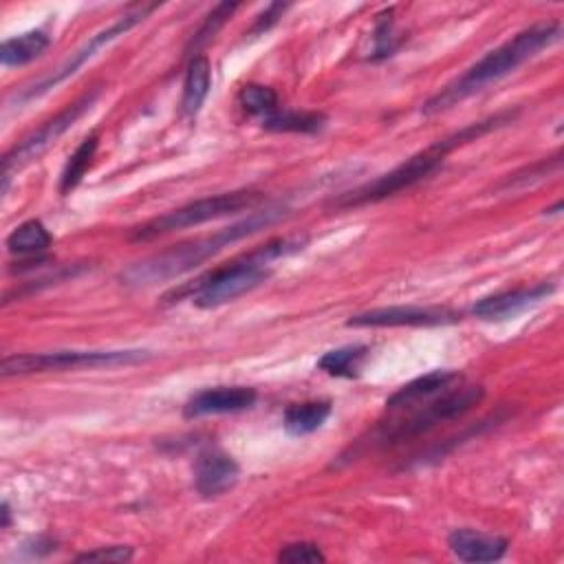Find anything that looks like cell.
Segmentation results:
<instances>
[{
	"label": "cell",
	"instance_id": "44dd1931",
	"mask_svg": "<svg viewBox=\"0 0 564 564\" xmlns=\"http://www.w3.org/2000/svg\"><path fill=\"white\" fill-rule=\"evenodd\" d=\"M52 234L43 221H25L8 236V250L19 256H38L52 245Z\"/></svg>",
	"mask_w": 564,
	"mask_h": 564
},
{
	"label": "cell",
	"instance_id": "3957f363",
	"mask_svg": "<svg viewBox=\"0 0 564 564\" xmlns=\"http://www.w3.org/2000/svg\"><path fill=\"white\" fill-rule=\"evenodd\" d=\"M305 245H307L305 236L274 239V241L252 250L250 254H245L219 269H212L210 274L181 287L179 291H173L168 298L177 300V298L188 296L199 309H217L221 305H228V302L254 291L263 283H267L272 278L269 265L274 261H278L280 256H289V254L305 250Z\"/></svg>",
	"mask_w": 564,
	"mask_h": 564
},
{
	"label": "cell",
	"instance_id": "ac0fdd59",
	"mask_svg": "<svg viewBox=\"0 0 564 564\" xmlns=\"http://www.w3.org/2000/svg\"><path fill=\"white\" fill-rule=\"evenodd\" d=\"M49 45H52V38L41 30L10 38L0 45V65L3 67L30 65L36 58H41L49 49Z\"/></svg>",
	"mask_w": 564,
	"mask_h": 564
},
{
	"label": "cell",
	"instance_id": "5b68a950",
	"mask_svg": "<svg viewBox=\"0 0 564 564\" xmlns=\"http://www.w3.org/2000/svg\"><path fill=\"white\" fill-rule=\"evenodd\" d=\"M485 397L483 386H454L434 399L419 403L414 408H408V417H399L390 423H381L375 434L377 443L381 445H397L406 443L410 439H417L430 430H434L439 423L452 421L469 412L474 406L480 403Z\"/></svg>",
	"mask_w": 564,
	"mask_h": 564
},
{
	"label": "cell",
	"instance_id": "cb8c5ba5",
	"mask_svg": "<svg viewBox=\"0 0 564 564\" xmlns=\"http://www.w3.org/2000/svg\"><path fill=\"white\" fill-rule=\"evenodd\" d=\"M239 104L254 118L267 120L269 115H274L280 107H278V93L272 87L265 85H245L239 91Z\"/></svg>",
	"mask_w": 564,
	"mask_h": 564
},
{
	"label": "cell",
	"instance_id": "8fae6325",
	"mask_svg": "<svg viewBox=\"0 0 564 564\" xmlns=\"http://www.w3.org/2000/svg\"><path fill=\"white\" fill-rule=\"evenodd\" d=\"M555 291L553 283H538V285H529V287H516V289H507L494 296H487L483 300H478L472 309V313L478 320L485 322H500V320H509L518 313H522L524 309L546 300L551 294Z\"/></svg>",
	"mask_w": 564,
	"mask_h": 564
},
{
	"label": "cell",
	"instance_id": "4316f807",
	"mask_svg": "<svg viewBox=\"0 0 564 564\" xmlns=\"http://www.w3.org/2000/svg\"><path fill=\"white\" fill-rule=\"evenodd\" d=\"M324 560L327 555L316 542H291L278 551V562L287 564H318Z\"/></svg>",
	"mask_w": 564,
	"mask_h": 564
},
{
	"label": "cell",
	"instance_id": "9c48e42d",
	"mask_svg": "<svg viewBox=\"0 0 564 564\" xmlns=\"http://www.w3.org/2000/svg\"><path fill=\"white\" fill-rule=\"evenodd\" d=\"M159 5L157 3H151V5H135L131 8L126 14H122L115 23H111L107 30L98 32L96 36H91L76 54H71V58L60 65L52 76H47L45 80H41L38 85L30 87L23 96H21V102H27V100H34V98H41L45 96L47 91H52L54 87L63 85L65 80H69L71 76H76L89 60H93L98 56L100 49L109 47L111 43H115L118 38H122L124 34H129L133 27H137L140 23H144L153 12H157Z\"/></svg>",
	"mask_w": 564,
	"mask_h": 564
},
{
	"label": "cell",
	"instance_id": "e0dca14e",
	"mask_svg": "<svg viewBox=\"0 0 564 564\" xmlns=\"http://www.w3.org/2000/svg\"><path fill=\"white\" fill-rule=\"evenodd\" d=\"M333 403L329 399L322 401H305L294 403L285 410L283 428L291 436H307L324 425V421L331 417Z\"/></svg>",
	"mask_w": 564,
	"mask_h": 564
},
{
	"label": "cell",
	"instance_id": "4fadbf2b",
	"mask_svg": "<svg viewBox=\"0 0 564 564\" xmlns=\"http://www.w3.org/2000/svg\"><path fill=\"white\" fill-rule=\"evenodd\" d=\"M258 395L250 386H217L206 388L188 399L184 414L188 419H199L208 414H228V412H241L256 403Z\"/></svg>",
	"mask_w": 564,
	"mask_h": 564
},
{
	"label": "cell",
	"instance_id": "f1b7e54d",
	"mask_svg": "<svg viewBox=\"0 0 564 564\" xmlns=\"http://www.w3.org/2000/svg\"><path fill=\"white\" fill-rule=\"evenodd\" d=\"M287 10V5H269L267 8V12L256 21V25H254V30H252V34H263V32H269V27L272 25H276L278 23V19L283 16V12Z\"/></svg>",
	"mask_w": 564,
	"mask_h": 564
},
{
	"label": "cell",
	"instance_id": "d6986e66",
	"mask_svg": "<svg viewBox=\"0 0 564 564\" xmlns=\"http://www.w3.org/2000/svg\"><path fill=\"white\" fill-rule=\"evenodd\" d=\"M265 131L272 133H300L316 135L327 126V115L316 111H276L267 120L261 122Z\"/></svg>",
	"mask_w": 564,
	"mask_h": 564
},
{
	"label": "cell",
	"instance_id": "2e32d148",
	"mask_svg": "<svg viewBox=\"0 0 564 564\" xmlns=\"http://www.w3.org/2000/svg\"><path fill=\"white\" fill-rule=\"evenodd\" d=\"M212 87V67L206 56H195L186 69L181 111L186 118H197Z\"/></svg>",
	"mask_w": 564,
	"mask_h": 564
},
{
	"label": "cell",
	"instance_id": "7c38bea8",
	"mask_svg": "<svg viewBox=\"0 0 564 564\" xmlns=\"http://www.w3.org/2000/svg\"><path fill=\"white\" fill-rule=\"evenodd\" d=\"M241 476V467L223 450H206L195 463V485L203 498H217L230 491Z\"/></svg>",
	"mask_w": 564,
	"mask_h": 564
},
{
	"label": "cell",
	"instance_id": "6da1fadb",
	"mask_svg": "<svg viewBox=\"0 0 564 564\" xmlns=\"http://www.w3.org/2000/svg\"><path fill=\"white\" fill-rule=\"evenodd\" d=\"M287 214H289V210L285 206H265L263 210H254L243 221L232 223L230 228H223V230H219L210 236L175 245L170 250L157 252V254H153L144 261L133 263L131 267H126L120 274L122 285H126V287H153L157 283L175 280V278L197 269L208 258L223 252L225 247H230V245H234V243H239V241H243L252 234H258L261 230H267L269 225L283 221Z\"/></svg>",
	"mask_w": 564,
	"mask_h": 564
},
{
	"label": "cell",
	"instance_id": "ffe728a7",
	"mask_svg": "<svg viewBox=\"0 0 564 564\" xmlns=\"http://www.w3.org/2000/svg\"><path fill=\"white\" fill-rule=\"evenodd\" d=\"M366 355H368V346L364 344L340 346L324 353L318 362V368L331 377H357Z\"/></svg>",
	"mask_w": 564,
	"mask_h": 564
},
{
	"label": "cell",
	"instance_id": "30bf717a",
	"mask_svg": "<svg viewBox=\"0 0 564 564\" xmlns=\"http://www.w3.org/2000/svg\"><path fill=\"white\" fill-rule=\"evenodd\" d=\"M461 316L447 307H379L355 313L346 324L360 329H379V327H443L454 324Z\"/></svg>",
	"mask_w": 564,
	"mask_h": 564
},
{
	"label": "cell",
	"instance_id": "603a6c76",
	"mask_svg": "<svg viewBox=\"0 0 564 564\" xmlns=\"http://www.w3.org/2000/svg\"><path fill=\"white\" fill-rule=\"evenodd\" d=\"M560 168H562V153L557 151L555 155H551L546 159H540V162H535L531 166H524V168L516 170L513 175H507L496 188L498 190H507V192L509 190H522L527 186H535V184L549 179L551 175L560 173Z\"/></svg>",
	"mask_w": 564,
	"mask_h": 564
},
{
	"label": "cell",
	"instance_id": "83f0119b",
	"mask_svg": "<svg viewBox=\"0 0 564 564\" xmlns=\"http://www.w3.org/2000/svg\"><path fill=\"white\" fill-rule=\"evenodd\" d=\"M135 551L133 546H124V544H113V546H98L93 551H85L80 555H76L78 562H129L133 560Z\"/></svg>",
	"mask_w": 564,
	"mask_h": 564
},
{
	"label": "cell",
	"instance_id": "7a4b0ae2",
	"mask_svg": "<svg viewBox=\"0 0 564 564\" xmlns=\"http://www.w3.org/2000/svg\"><path fill=\"white\" fill-rule=\"evenodd\" d=\"M560 38H562L560 21L535 23V25L518 32L513 38H509L500 47L485 54L463 76H458L454 82H450L436 96H432L423 104L421 111L425 115H434V113L456 107L458 102H463V100L480 93L483 89L496 85L498 80L507 78L509 74L520 69L524 63L535 58L542 49L555 45Z\"/></svg>",
	"mask_w": 564,
	"mask_h": 564
},
{
	"label": "cell",
	"instance_id": "9a60e30c",
	"mask_svg": "<svg viewBox=\"0 0 564 564\" xmlns=\"http://www.w3.org/2000/svg\"><path fill=\"white\" fill-rule=\"evenodd\" d=\"M447 546L458 560L480 564V562L500 560L509 549V540L502 535L480 533V531L463 527V529H454L447 535Z\"/></svg>",
	"mask_w": 564,
	"mask_h": 564
},
{
	"label": "cell",
	"instance_id": "ba28073f",
	"mask_svg": "<svg viewBox=\"0 0 564 564\" xmlns=\"http://www.w3.org/2000/svg\"><path fill=\"white\" fill-rule=\"evenodd\" d=\"M102 89L96 87L89 93H85L82 98H78L74 104H69L67 109H63L56 118H52L49 122H45L36 133H32L30 137H25L19 146H14L10 153H5L3 157V195L10 188V179L14 173L23 170L27 164L36 162L43 153H47L67 131H71L76 126V122L93 109V104L98 102Z\"/></svg>",
	"mask_w": 564,
	"mask_h": 564
},
{
	"label": "cell",
	"instance_id": "52a82bcc",
	"mask_svg": "<svg viewBox=\"0 0 564 564\" xmlns=\"http://www.w3.org/2000/svg\"><path fill=\"white\" fill-rule=\"evenodd\" d=\"M151 360L148 351H56V353H21L8 355L0 364V375L16 377L49 371L76 368H113Z\"/></svg>",
	"mask_w": 564,
	"mask_h": 564
},
{
	"label": "cell",
	"instance_id": "f546056e",
	"mask_svg": "<svg viewBox=\"0 0 564 564\" xmlns=\"http://www.w3.org/2000/svg\"><path fill=\"white\" fill-rule=\"evenodd\" d=\"M0 513H3V522H0V527L8 529L10 522H12V511H10V505H8V502H3V511H0Z\"/></svg>",
	"mask_w": 564,
	"mask_h": 564
},
{
	"label": "cell",
	"instance_id": "d4e9b609",
	"mask_svg": "<svg viewBox=\"0 0 564 564\" xmlns=\"http://www.w3.org/2000/svg\"><path fill=\"white\" fill-rule=\"evenodd\" d=\"M236 10H239L236 3H221V5H217V8L208 14V19H206L203 25L199 27V32L195 34L190 47H195V52H197V49H201L206 43H210V38H214V34L225 25V21H228Z\"/></svg>",
	"mask_w": 564,
	"mask_h": 564
},
{
	"label": "cell",
	"instance_id": "8992f818",
	"mask_svg": "<svg viewBox=\"0 0 564 564\" xmlns=\"http://www.w3.org/2000/svg\"><path fill=\"white\" fill-rule=\"evenodd\" d=\"M263 201L261 192L254 190H236V192H223V195H214V197H206L199 201H192L188 206H181L177 210H170L162 217H155L151 221H146L144 225H137L131 230L129 239L133 243H144V241H153L166 234H173L177 230H186V228H197L230 214H239L243 210L256 208Z\"/></svg>",
	"mask_w": 564,
	"mask_h": 564
},
{
	"label": "cell",
	"instance_id": "277c9868",
	"mask_svg": "<svg viewBox=\"0 0 564 564\" xmlns=\"http://www.w3.org/2000/svg\"><path fill=\"white\" fill-rule=\"evenodd\" d=\"M516 120V113L511 111H505V113H498L494 118H487L483 122H474L465 129H461L458 133L445 137V140H439L436 144L428 146L425 151L412 155L410 159H406L403 164H399L397 168H392L390 173L342 195L338 201H335V208H360V206H368V203H377V201H384L388 197H395L417 184H421L423 179H428L430 175H434L445 157L458 148V146H465L469 142H476L478 137L505 126V124H511Z\"/></svg>",
	"mask_w": 564,
	"mask_h": 564
},
{
	"label": "cell",
	"instance_id": "7402d4cb",
	"mask_svg": "<svg viewBox=\"0 0 564 564\" xmlns=\"http://www.w3.org/2000/svg\"><path fill=\"white\" fill-rule=\"evenodd\" d=\"M98 144H100V140L93 133L69 157V162H67V166H65V170L60 175V195H71L80 186V181L85 179V175L89 173V168H91V164L96 159Z\"/></svg>",
	"mask_w": 564,
	"mask_h": 564
},
{
	"label": "cell",
	"instance_id": "5bb4252c",
	"mask_svg": "<svg viewBox=\"0 0 564 564\" xmlns=\"http://www.w3.org/2000/svg\"><path fill=\"white\" fill-rule=\"evenodd\" d=\"M461 381H463V375L456 373V371H432V373H425V375L408 381L406 386H401L395 395H390L388 401H386V408L392 410V412L414 408V406L425 403V401L434 399L436 395L454 388Z\"/></svg>",
	"mask_w": 564,
	"mask_h": 564
},
{
	"label": "cell",
	"instance_id": "484cf974",
	"mask_svg": "<svg viewBox=\"0 0 564 564\" xmlns=\"http://www.w3.org/2000/svg\"><path fill=\"white\" fill-rule=\"evenodd\" d=\"M399 45H401V41L395 38L392 10H386L384 14H379V23H377V30H375V54H373V60L390 58L397 52Z\"/></svg>",
	"mask_w": 564,
	"mask_h": 564
}]
</instances>
